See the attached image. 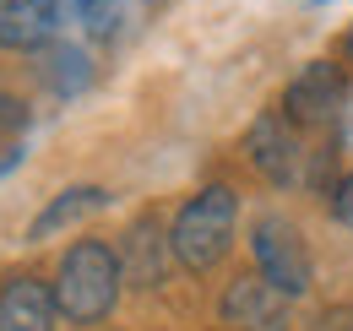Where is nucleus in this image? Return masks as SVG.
I'll use <instances>...</instances> for the list:
<instances>
[{
	"label": "nucleus",
	"instance_id": "nucleus-1",
	"mask_svg": "<svg viewBox=\"0 0 353 331\" xmlns=\"http://www.w3.org/2000/svg\"><path fill=\"white\" fill-rule=\"evenodd\" d=\"M120 283H125V266H120V250L98 245V239H82V245L65 250L60 261V277H54V304L65 321L77 326H92L114 310L120 299Z\"/></svg>",
	"mask_w": 353,
	"mask_h": 331
},
{
	"label": "nucleus",
	"instance_id": "nucleus-7",
	"mask_svg": "<svg viewBox=\"0 0 353 331\" xmlns=\"http://www.w3.org/2000/svg\"><path fill=\"white\" fill-rule=\"evenodd\" d=\"M60 28V0H0V49H44Z\"/></svg>",
	"mask_w": 353,
	"mask_h": 331
},
{
	"label": "nucleus",
	"instance_id": "nucleus-8",
	"mask_svg": "<svg viewBox=\"0 0 353 331\" xmlns=\"http://www.w3.org/2000/svg\"><path fill=\"white\" fill-rule=\"evenodd\" d=\"M54 288H44L39 277H11L0 288V331H54Z\"/></svg>",
	"mask_w": 353,
	"mask_h": 331
},
{
	"label": "nucleus",
	"instance_id": "nucleus-3",
	"mask_svg": "<svg viewBox=\"0 0 353 331\" xmlns=\"http://www.w3.org/2000/svg\"><path fill=\"white\" fill-rule=\"evenodd\" d=\"M250 250H256V266H261V277L272 288H283L288 299H299L310 288V250L288 217H277V212L261 217L250 228Z\"/></svg>",
	"mask_w": 353,
	"mask_h": 331
},
{
	"label": "nucleus",
	"instance_id": "nucleus-4",
	"mask_svg": "<svg viewBox=\"0 0 353 331\" xmlns=\"http://www.w3.org/2000/svg\"><path fill=\"white\" fill-rule=\"evenodd\" d=\"M348 109V77H343V66H332V60H310L305 71L288 82V92H283V114L299 125H326L337 120Z\"/></svg>",
	"mask_w": 353,
	"mask_h": 331
},
{
	"label": "nucleus",
	"instance_id": "nucleus-12",
	"mask_svg": "<svg viewBox=\"0 0 353 331\" xmlns=\"http://www.w3.org/2000/svg\"><path fill=\"white\" fill-rule=\"evenodd\" d=\"M71 11L88 22L92 33H109V28H114V11H120V0H71Z\"/></svg>",
	"mask_w": 353,
	"mask_h": 331
},
{
	"label": "nucleus",
	"instance_id": "nucleus-11",
	"mask_svg": "<svg viewBox=\"0 0 353 331\" xmlns=\"http://www.w3.org/2000/svg\"><path fill=\"white\" fill-rule=\"evenodd\" d=\"M44 82L54 87V92H82L88 87V54L77 49V43H49L44 49Z\"/></svg>",
	"mask_w": 353,
	"mask_h": 331
},
{
	"label": "nucleus",
	"instance_id": "nucleus-2",
	"mask_svg": "<svg viewBox=\"0 0 353 331\" xmlns=\"http://www.w3.org/2000/svg\"><path fill=\"white\" fill-rule=\"evenodd\" d=\"M234 190L228 185H207V190H196L174 217V234H169V245H174V261L185 272H212L228 245H234Z\"/></svg>",
	"mask_w": 353,
	"mask_h": 331
},
{
	"label": "nucleus",
	"instance_id": "nucleus-15",
	"mask_svg": "<svg viewBox=\"0 0 353 331\" xmlns=\"http://www.w3.org/2000/svg\"><path fill=\"white\" fill-rule=\"evenodd\" d=\"M348 54H353V28H348Z\"/></svg>",
	"mask_w": 353,
	"mask_h": 331
},
{
	"label": "nucleus",
	"instance_id": "nucleus-6",
	"mask_svg": "<svg viewBox=\"0 0 353 331\" xmlns=\"http://www.w3.org/2000/svg\"><path fill=\"white\" fill-rule=\"evenodd\" d=\"M223 326H234V331H288L294 326L288 293L272 288L266 277H239L234 288L223 293Z\"/></svg>",
	"mask_w": 353,
	"mask_h": 331
},
{
	"label": "nucleus",
	"instance_id": "nucleus-5",
	"mask_svg": "<svg viewBox=\"0 0 353 331\" xmlns=\"http://www.w3.org/2000/svg\"><path fill=\"white\" fill-rule=\"evenodd\" d=\"M250 163L261 168L272 185H299L305 179V141H299V125L288 114H266V120L250 125Z\"/></svg>",
	"mask_w": 353,
	"mask_h": 331
},
{
	"label": "nucleus",
	"instance_id": "nucleus-14",
	"mask_svg": "<svg viewBox=\"0 0 353 331\" xmlns=\"http://www.w3.org/2000/svg\"><path fill=\"white\" fill-rule=\"evenodd\" d=\"M17 125H28V114H22V103L0 92V130H17Z\"/></svg>",
	"mask_w": 353,
	"mask_h": 331
},
{
	"label": "nucleus",
	"instance_id": "nucleus-9",
	"mask_svg": "<svg viewBox=\"0 0 353 331\" xmlns=\"http://www.w3.org/2000/svg\"><path fill=\"white\" fill-rule=\"evenodd\" d=\"M163 250H174L163 239V228H158V217H141L125 228V239H120V266H125V283L136 288H158L163 283Z\"/></svg>",
	"mask_w": 353,
	"mask_h": 331
},
{
	"label": "nucleus",
	"instance_id": "nucleus-10",
	"mask_svg": "<svg viewBox=\"0 0 353 331\" xmlns=\"http://www.w3.org/2000/svg\"><path fill=\"white\" fill-rule=\"evenodd\" d=\"M103 207H109V190L71 185V190H60V196L33 217V239H49V234H60V228H71V223H82V217H92V212H103Z\"/></svg>",
	"mask_w": 353,
	"mask_h": 331
},
{
	"label": "nucleus",
	"instance_id": "nucleus-13",
	"mask_svg": "<svg viewBox=\"0 0 353 331\" xmlns=\"http://www.w3.org/2000/svg\"><path fill=\"white\" fill-rule=\"evenodd\" d=\"M332 212H337V223L353 228V174H343V179L332 185Z\"/></svg>",
	"mask_w": 353,
	"mask_h": 331
}]
</instances>
